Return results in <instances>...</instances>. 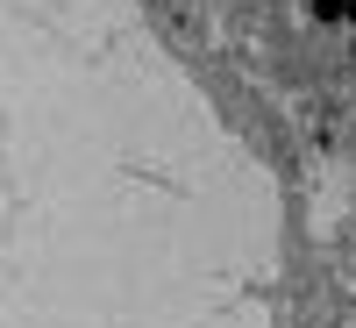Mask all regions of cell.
Returning a JSON list of instances; mask_svg holds the SVG:
<instances>
[{"instance_id":"obj_2","label":"cell","mask_w":356,"mask_h":328,"mask_svg":"<svg viewBox=\"0 0 356 328\" xmlns=\"http://www.w3.org/2000/svg\"><path fill=\"white\" fill-rule=\"evenodd\" d=\"M349 57H356V29H349Z\"/></svg>"},{"instance_id":"obj_1","label":"cell","mask_w":356,"mask_h":328,"mask_svg":"<svg viewBox=\"0 0 356 328\" xmlns=\"http://www.w3.org/2000/svg\"><path fill=\"white\" fill-rule=\"evenodd\" d=\"M307 15H314L321 29H349V22H356V0H307Z\"/></svg>"}]
</instances>
